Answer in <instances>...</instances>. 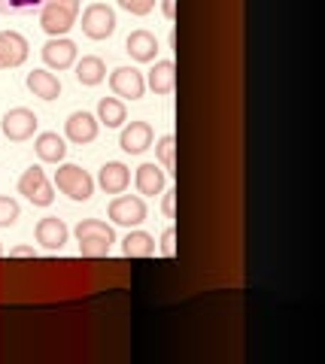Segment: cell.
I'll return each mask as SVG.
<instances>
[{
	"mask_svg": "<svg viewBox=\"0 0 325 364\" xmlns=\"http://www.w3.org/2000/svg\"><path fill=\"white\" fill-rule=\"evenodd\" d=\"M161 9H164V18L176 16V4H174V0H161Z\"/></svg>",
	"mask_w": 325,
	"mask_h": 364,
	"instance_id": "obj_31",
	"label": "cell"
},
{
	"mask_svg": "<svg viewBox=\"0 0 325 364\" xmlns=\"http://www.w3.org/2000/svg\"><path fill=\"white\" fill-rule=\"evenodd\" d=\"M43 61H46L52 70H67L76 61V43L67 37H52L43 46Z\"/></svg>",
	"mask_w": 325,
	"mask_h": 364,
	"instance_id": "obj_9",
	"label": "cell"
},
{
	"mask_svg": "<svg viewBox=\"0 0 325 364\" xmlns=\"http://www.w3.org/2000/svg\"><path fill=\"white\" fill-rule=\"evenodd\" d=\"M88 237H95V240H107V243H116V231L107 222H100V219H85V222L76 225V240H88Z\"/></svg>",
	"mask_w": 325,
	"mask_h": 364,
	"instance_id": "obj_22",
	"label": "cell"
},
{
	"mask_svg": "<svg viewBox=\"0 0 325 364\" xmlns=\"http://www.w3.org/2000/svg\"><path fill=\"white\" fill-rule=\"evenodd\" d=\"M33 149H37L40 161H46V164H58V161H64V155H67V146L55 131H43L37 136V143H33Z\"/></svg>",
	"mask_w": 325,
	"mask_h": 364,
	"instance_id": "obj_16",
	"label": "cell"
},
{
	"mask_svg": "<svg viewBox=\"0 0 325 364\" xmlns=\"http://www.w3.org/2000/svg\"><path fill=\"white\" fill-rule=\"evenodd\" d=\"M67 237H70V231H67V225L61 219H55V215H46V219L37 222V243L43 249H49V252H55V249H61L67 243Z\"/></svg>",
	"mask_w": 325,
	"mask_h": 364,
	"instance_id": "obj_12",
	"label": "cell"
},
{
	"mask_svg": "<svg viewBox=\"0 0 325 364\" xmlns=\"http://www.w3.org/2000/svg\"><path fill=\"white\" fill-rule=\"evenodd\" d=\"M137 188H140V195H146V198H155V195H161L164 191V170H159L155 164H140L137 167Z\"/></svg>",
	"mask_w": 325,
	"mask_h": 364,
	"instance_id": "obj_18",
	"label": "cell"
},
{
	"mask_svg": "<svg viewBox=\"0 0 325 364\" xmlns=\"http://www.w3.org/2000/svg\"><path fill=\"white\" fill-rule=\"evenodd\" d=\"M119 6L131 16H146V13H152L155 0H119Z\"/></svg>",
	"mask_w": 325,
	"mask_h": 364,
	"instance_id": "obj_27",
	"label": "cell"
},
{
	"mask_svg": "<svg viewBox=\"0 0 325 364\" xmlns=\"http://www.w3.org/2000/svg\"><path fill=\"white\" fill-rule=\"evenodd\" d=\"M28 58V40L18 31H4L0 33V70L25 64Z\"/></svg>",
	"mask_w": 325,
	"mask_h": 364,
	"instance_id": "obj_8",
	"label": "cell"
},
{
	"mask_svg": "<svg viewBox=\"0 0 325 364\" xmlns=\"http://www.w3.org/2000/svg\"><path fill=\"white\" fill-rule=\"evenodd\" d=\"M55 186L58 191H64L70 200H88L95 191V179L88 176V170H82L80 164H61L55 170Z\"/></svg>",
	"mask_w": 325,
	"mask_h": 364,
	"instance_id": "obj_1",
	"label": "cell"
},
{
	"mask_svg": "<svg viewBox=\"0 0 325 364\" xmlns=\"http://www.w3.org/2000/svg\"><path fill=\"white\" fill-rule=\"evenodd\" d=\"M97 182H100V188H104L107 195H122V191L128 188V182H131V170L122 161H107L104 167H100Z\"/></svg>",
	"mask_w": 325,
	"mask_h": 364,
	"instance_id": "obj_13",
	"label": "cell"
},
{
	"mask_svg": "<svg viewBox=\"0 0 325 364\" xmlns=\"http://www.w3.org/2000/svg\"><path fill=\"white\" fill-rule=\"evenodd\" d=\"M119 146L128 155H140L152 146V124L149 122H131L119 136Z\"/></svg>",
	"mask_w": 325,
	"mask_h": 364,
	"instance_id": "obj_11",
	"label": "cell"
},
{
	"mask_svg": "<svg viewBox=\"0 0 325 364\" xmlns=\"http://www.w3.org/2000/svg\"><path fill=\"white\" fill-rule=\"evenodd\" d=\"M9 258H33V249L31 246H16L13 252H9Z\"/></svg>",
	"mask_w": 325,
	"mask_h": 364,
	"instance_id": "obj_29",
	"label": "cell"
},
{
	"mask_svg": "<svg viewBox=\"0 0 325 364\" xmlns=\"http://www.w3.org/2000/svg\"><path fill=\"white\" fill-rule=\"evenodd\" d=\"M174 240H176V231H174V228H167V231L161 234V255H167V258H174V255H176Z\"/></svg>",
	"mask_w": 325,
	"mask_h": 364,
	"instance_id": "obj_28",
	"label": "cell"
},
{
	"mask_svg": "<svg viewBox=\"0 0 325 364\" xmlns=\"http://www.w3.org/2000/svg\"><path fill=\"white\" fill-rule=\"evenodd\" d=\"M61 6H67V9H73V13H80V0H58Z\"/></svg>",
	"mask_w": 325,
	"mask_h": 364,
	"instance_id": "obj_32",
	"label": "cell"
},
{
	"mask_svg": "<svg viewBox=\"0 0 325 364\" xmlns=\"http://www.w3.org/2000/svg\"><path fill=\"white\" fill-rule=\"evenodd\" d=\"M0 255H4V249H0Z\"/></svg>",
	"mask_w": 325,
	"mask_h": 364,
	"instance_id": "obj_33",
	"label": "cell"
},
{
	"mask_svg": "<svg viewBox=\"0 0 325 364\" xmlns=\"http://www.w3.org/2000/svg\"><path fill=\"white\" fill-rule=\"evenodd\" d=\"M37 112H31L28 107H16V109H6L4 112V134L9 136L13 143H21V140H31L33 131H37Z\"/></svg>",
	"mask_w": 325,
	"mask_h": 364,
	"instance_id": "obj_5",
	"label": "cell"
},
{
	"mask_svg": "<svg viewBox=\"0 0 325 364\" xmlns=\"http://www.w3.org/2000/svg\"><path fill=\"white\" fill-rule=\"evenodd\" d=\"M97 128H100V122L92 116V112H73L70 119H67L64 124V131H67V140L76 143V146H85V143H92L95 136H97Z\"/></svg>",
	"mask_w": 325,
	"mask_h": 364,
	"instance_id": "obj_10",
	"label": "cell"
},
{
	"mask_svg": "<svg viewBox=\"0 0 325 364\" xmlns=\"http://www.w3.org/2000/svg\"><path fill=\"white\" fill-rule=\"evenodd\" d=\"M174 195H176V191H167V195H164V203H161V207H164V215H171V219H174Z\"/></svg>",
	"mask_w": 325,
	"mask_h": 364,
	"instance_id": "obj_30",
	"label": "cell"
},
{
	"mask_svg": "<svg viewBox=\"0 0 325 364\" xmlns=\"http://www.w3.org/2000/svg\"><path fill=\"white\" fill-rule=\"evenodd\" d=\"M18 195H25L33 207H49V203L55 200V191H52V186H49V179H46V173L33 164V167H28L25 173H21V179H18Z\"/></svg>",
	"mask_w": 325,
	"mask_h": 364,
	"instance_id": "obj_2",
	"label": "cell"
},
{
	"mask_svg": "<svg viewBox=\"0 0 325 364\" xmlns=\"http://www.w3.org/2000/svg\"><path fill=\"white\" fill-rule=\"evenodd\" d=\"M46 0H0V13L4 16H25V13H33L40 9Z\"/></svg>",
	"mask_w": 325,
	"mask_h": 364,
	"instance_id": "obj_23",
	"label": "cell"
},
{
	"mask_svg": "<svg viewBox=\"0 0 325 364\" xmlns=\"http://www.w3.org/2000/svg\"><path fill=\"white\" fill-rule=\"evenodd\" d=\"M128 119V109H125V104L122 100H116V97H104L97 104V122H104L107 128H119L122 122Z\"/></svg>",
	"mask_w": 325,
	"mask_h": 364,
	"instance_id": "obj_21",
	"label": "cell"
},
{
	"mask_svg": "<svg viewBox=\"0 0 325 364\" xmlns=\"http://www.w3.org/2000/svg\"><path fill=\"white\" fill-rule=\"evenodd\" d=\"M25 85L33 97H40V100H55L61 95V82H58V76L49 73V70H31L28 79H25Z\"/></svg>",
	"mask_w": 325,
	"mask_h": 364,
	"instance_id": "obj_15",
	"label": "cell"
},
{
	"mask_svg": "<svg viewBox=\"0 0 325 364\" xmlns=\"http://www.w3.org/2000/svg\"><path fill=\"white\" fill-rule=\"evenodd\" d=\"M174 146H176L174 134H164L161 140H159V146H155V152H159V161H161L167 170H174Z\"/></svg>",
	"mask_w": 325,
	"mask_h": 364,
	"instance_id": "obj_26",
	"label": "cell"
},
{
	"mask_svg": "<svg viewBox=\"0 0 325 364\" xmlns=\"http://www.w3.org/2000/svg\"><path fill=\"white\" fill-rule=\"evenodd\" d=\"M76 79H80L82 85H97L107 79V64L104 58H97V55H85V58L76 64Z\"/></svg>",
	"mask_w": 325,
	"mask_h": 364,
	"instance_id": "obj_20",
	"label": "cell"
},
{
	"mask_svg": "<svg viewBox=\"0 0 325 364\" xmlns=\"http://www.w3.org/2000/svg\"><path fill=\"white\" fill-rule=\"evenodd\" d=\"M18 222V203L13 198L0 195V228H13Z\"/></svg>",
	"mask_w": 325,
	"mask_h": 364,
	"instance_id": "obj_24",
	"label": "cell"
},
{
	"mask_svg": "<svg viewBox=\"0 0 325 364\" xmlns=\"http://www.w3.org/2000/svg\"><path fill=\"white\" fill-rule=\"evenodd\" d=\"M174 79H176L174 61H155L149 76H146V85L155 91V95L164 97V95H171V91H174Z\"/></svg>",
	"mask_w": 325,
	"mask_h": 364,
	"instance_id": "obj_17",
	"label": "cell"
},
{
	"mask_svg": "<svg viewBox=\"0 0 325 364\" xmlns=\"http://www.w3.org/2000/svg\"><path fill=\"white\" fill-rule=\"evenodd\" d=\"M110 246H113V243L88 237V240H80V252H82L85 258H104V255H110Z\"/></svg>",
	"mask_w": 325,
	"mask_h": 364,
	"instance_id": "obj_25",
	"label": "cell"
},
{
	"mask_svg": "<svg viewBox=\"0 0 325 364\" xmlns=\"http://www.w3.org/2000/svg\"><path fill=\"white\" fill-rule=\"evenodd\" d=\"M125 52L134 61H155V55H159V40H155L149 31H131L128 40H125Z\"/></svg>",
	"mask_w": 325,
	"mask_h": 364,
	"instance_id": "obj_14",
	"label": "cell"
},
{
	"mask_svg": "<svg viewBox=\"0 0 325 364\" xmlns=\"http://www.w3.org/2000/svg\"><path fill=\"white\" fill-rule=\"evenodd\" d=\"M73 25H76V13L61 6L58 0H46V4L40 6V28L46 31L49 37H64Z\"/></svg>",
	"mask_w": 325,
	"mask_h": 364,
	"instance_id": "obj_4",
	"label": "cell"
},
{
	"mask_svg": "<svg viewBox=\"0 0 325 364\" xmlns=\"http://www.w3.org/2000/svg\"><path fill=\"white\" fill-rule=\"evenodd\" d=\"M116 31V13L107 4H92L82 13V33L88 40H107Z\"/></svg>",
	"mask_w": 325,
	"mask_h": 364,
	"instance_id": "obj_3",
	"label": "cell"
},
{
	"mask_svg": "<svg viewBox=\"0 0 325 364\" xmlns=\"http://www.w3.org/2000/svg\"><path fill=\"white\" fill-rule=\"evenodd\" d=\"M110 219L116 225H125V228H134L146 219V203L143 198H134V195H122L110 203Z\"/></svg>",
	"mask_w": 325,
	"mask_h": 364,
	"instance_id": "obj_7",
	"label": "cell"
},
{
	"mask_svg": "<svg viewBox=\"0 0 325 364\" xmlns=\"http://www.w3.org/2000/svg\"><path fill=\"white\" fill-rule=\"evenodd\" d=\"M122 252L128 258H149L155 252V237L146 231H131L125 240H122Z\"/></svg>",
	"mask_w": 325,
	"mask_h": 364,
	"instance_id": "obj_19",
	"label": "cell"
},
{
	"mask_svg": "<svg viewBox=\"0 0 325 364\" xmlns=\"http://www.w3.org/2000/svg\"><path fill=\"white\" fill-rule=\"evenodd\" d=\"M110 88H113L116 97L140 100L143 91H146V79H143L140 70H134V67H119V70L110 73Z\"/></svg>",
	"mask_w": 325,
	"mask_h": 364,
	"instance_id": "obj_6",
	"label": "cell"
}]
</instances>
